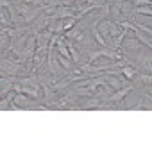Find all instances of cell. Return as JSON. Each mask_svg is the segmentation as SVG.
Wrapping results in <instances>:
<instances>
[{
    "instance_id": "1",
    "label": "cell",
    "mask_w": 152,
    "mask_h": 152,
    "mask_svg": "<svg viewBox=\"0 0 152 152\" xmlns=\"http://www.w3.org/2000/svg\"><path fill=\"white\" fill-rule=\"evenodd\" d=\"M100 57H106L109 61H118V59H124V54H120L118 50H113L109 47H100V48H93L88 52V63H93Z\"/></svg>"
},
{
    "instance_id": "2",
    "label": "cell",
    "mask_w": 152,
    "mask_h": 152,
    "mask_svg": "<svg viewBox=\"0 0 152 152\" xmlns=\"http://www.w3.org/2000/svg\"><path fill=\"white\" fill-rule=\"evenodd\" d=\"M16 9H18V13L25 18V22L31 25L38 16H39V13H45V9L43 7H38V6H31L29 2H20L18 6H16Z\"/></svg>"
},
{
    "instance_id": "3",
    "label": "cell",
    "mask_w": 152,
    "mask_h": 152,
    "mask_svg": "<svg viewBox=\"0 0 152 152\" xmlns=\"http://www.w3.org/2000/svg\"><path fill=\"white\" fill-rule=\"evenodd\" d=\"M134 90V83H131V84H127V86H124V88H120V90H116L115 93H111V95H107V99L104 100V102H107V106H109V109H116V104L118 102H122L131 91Z\"/></svg>"
},
{
    "instance_id": "4",
    "label": "cell",
    "mask_w": 152,
    "mask_h": 152,
    "mask_svg": "<svg viewBox=\"0 0 152 152\" xmlns=\"http://www.w3.org/2000/svg\"><path fill=\"white\" fill-rule=\"evenodd\" d=\"M136 73H138V70H136L132 64H129V63H127V64H124V66H122V75H124L127 81H131V83H132V81H134V77H136Z\"/></svg>"
},
{
    "instance_id": "5",
    "label": "cell",
    "mask_w": 152,
    "mask_h": 152,
    "mask_svg": "<svg viewBox=\"0 0 152 152\" xmlns=\"http://www.w3.org/2000/svg\"><path fill=\"white\" fill-rule=\"evenodd\" d=\"M0 22H2V27H15V25H13V20L7 18L6 7H2V11H0Z\"/></svg>"
},
{
    "instance_id": "6",
    "label": "cell",
    "mask_w": 152,
    "mask_h": 152,
    "mask_svg": "<svg viewBox=\"0 0 152 152\" xmlns=\"http://www.w3.org/2000/svg\"><path fill=\"white\" fill-rule=\"evenodd\" d=\"M125 48H140V43H136V39H129V41H125Z\"/></svg>"
}]
</instances>
